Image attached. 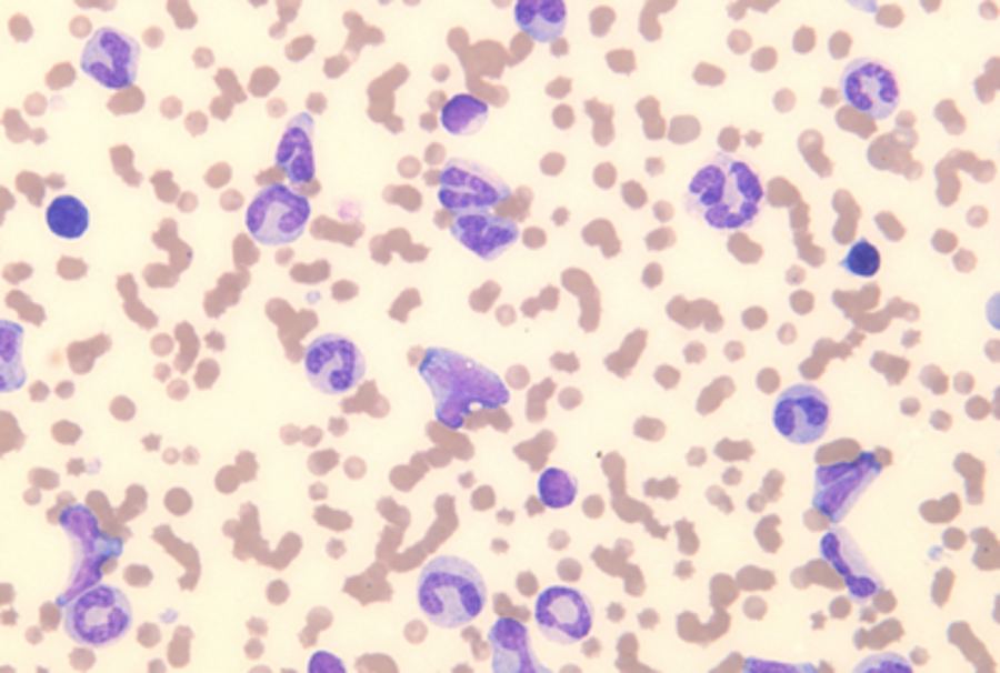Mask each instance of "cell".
<instances>
[{
	"instance_id": "6da1fadb",
	"label": "cell",
	"mask_w": 1000,
	"mask_h": 673,
	"mask_svg": "<svg viewBox=\"0 0 1000 673\" xmlns=\"http://www.w3.org/2000/svg\"><path fill=\"white\" fill-rule=\"evenodd\" d=\"M420 379L433 393L438 421L448 429H460L473 405L496 411L510 401L498 373L450 349H428L420 361Z\"/></svg>"
},
{
	"instance_id": "7a4b0ae2",
	"label": "cell",
	"mask_w": 1000,
	"mask_h": 673,
	"mask_svg": "<svg viewBox=\"0 0 1000 673\" xmlns=\"http://www.w3.org/2000/svg\"><path fill=\"white\" fill-rule=\"evenodd\" d=\"M763 185L753 168L730 155H716L688 185L686 208L710 229L738 231L756 221Z\"/></svg>"
},
{
	"instance_id": "3957f363",
	"label": "cell",
	"mask_w": 1000,
	"mask_h": 673,
	"mask_svg": "<svg viewBox=\"0 0 1000 673\" xmlns=\"http://www.w3.org/2000/svg\"><path fill=\"white\" fill-rule=\"evenodd\" d=\"M480 571L458 556L430 559L418 579V606L440 629H460L486 609Z\"/></svg>"
},
{
	"instance_id": "277c9868",
	"label": "cell",
	"mask_w": 1000,
	"mask_h": 673,
	"mask_svg": "<svg viewBox=\"0 0 1000 673\" xmlns=\"http://www.w3.org/2000/svg\"><path fill=\"white\" fill-rule=\"evenodd\" d=\"M133 623L128 596L116 586L96 583L63 603V629L80 646H108L123 639Z\"/></svg>"
},
{
	"instance_id": "5b68a950",
	"label": "cell",
	"mask_w": 1000,
	"mask_h": 673,
	"mask_svg": "<svg viewBox=\"0 0 1000 673\" xmlns=\"http://www.w3.org/2000/svg\"><path fill=\"white\" fill-rule=\"evenodd\" d=\"M310 201L283 183L260 188L246 211V229L260 245H288L306 233Z\"/></svg>"
},
{
	"instance_id": "8992f818",
	"label": "cell",
	"mask_w": 1000,
	"mask_h": 673,
	"mask_svg": "<svg viewBox=\"0 0 1000 673\" xmlns=\"http://www.w3.org/2000/svg\"><path fill=\"white\" fill-rule=\"evenodd\" d=\"M510 185L490 168L466 158H453L440 171L438 201L450 213H488L506 203Z\"/></svg>"
},
{
	"instance_id": "52a82bcc",
	"label": "cell",
	"mask_w": 1000,
	"mask_h": 673,
	"mask_svg": "<svg viewBox=\"0 0 1000 673\" xmlns=\"http://www.w3.org/2000/svg\"><path fill=\"white\" fill-rule=\"evenodd\" d=\"M303 365L310 385L326 395L350 393L366 375L363 353L353 341L336 333L310 341Z\"/></svg>"
},
{
	"instance_id": "ba28073f",
	"label": "cell",
	"mask_w": 1000,
	"mask_h": 673,
	"mask_svg": "<svg viewBox=\"0 0 1000 673\" xmlns=\"http://www.w3.org/2000/svg\"><path fill=\"white\" fill-rule=\"evenodd\" d=\"M60 526L73 541L76 546V566H73V581L70 589L58 596V606H63L70 599H76L78 593L88 591L98 581L100 561L113 559L118 553H123V543L100 533L98 521L90 509L86 506H70L60 513Z\"/></svg>"
},
{
	"instance_id": "9c48e42d",
	"label": "cell",
	"mask_w": 1000,
	"mask_h": 673,
	"mask_svg": "<svg viewBox=\"0 0 1000 673\" xmlns=\"http://www.w3.org/2000/svg\"><path fill=\"white\" fill-rule=\"evenodd\" d=\"M878 473L880 463L868 451L860 453L853 461L818 466L813 506L830 523H840L848 516L850 509L856 506V501L870 489V483L878 479Z\"/></svg>"
},
{
	"instance_id": "30bf717a",
	"label": "cell",
	"mask_w": 1000,
	"mask_h": 673,
	"mask_svg": "<svg viewBox=\"0 0 1000 673\" xmlns=\"http://www.w3.org/2000/svg\"><path fill=\"white\" fill-rule=\"evenodd\" d=\"M773 425L786 441L808 445L823 439L830 425V403L813 383L790 385L778 395Z\"/></svg>"
},
{
	"instance_id": "8fae6325",
	"label": "cell",
	"mask_w": 1000,
	"mask_h": 673,
	"mask_svg": "<svg viewBox=\"0 0 1000 673\" xmlns=\"http://www.w3.org/2000/svg\"><path fill=\"white\" fill-rule=\"evenodd\" d=\"M138 43L116 28H100L90 38L80 68L110 91H126L138 76Z\"/></svg>"
},
{
	"instance_id": "7c38bea8",
	"label": "cell",
	"mask_w": 1000,
	"mask_h": 673,
	"mask_svg": "<svg viewBox=\"0 0 1000 673\" xmlns=\"http://www.w3.org/2000/svg\"><path fill=\"white\" fill-rule=\"evenodd\" d=\"M536 623L553 643H578L593 629V609L570 586H550L536 599Z\"/></svg>"
},
{
	"instance_id": "4fadbf2b",
	"label": "cell",
	"mask_w": 1000,
	"mask_h": 673,
	"mask_svg": "<svg viewBox=\"0 0 1000 673\" xmlns=\"http://www.w3.org/2000/svg\"><path fill=\"white\" fill-rule=\"evenodd\" d=\"M818 551H820V556H823L830 566L836 569L838 576L843 579L850 599L853 601L868 603L870 599L878 596V593L883 591V581H880L876 569L870 566L868 559L863 556V551L858 549V543L843 526L830 529L826 536L820 539Z\"/></svg>"
},
{
	"instance_id": "5bb4252c",
	"label": "cell",
	"mask_w": 1000,
	"mask_h": 673,
	"mask_svg": "<svg viewBox=\"0 0 1000 673\" xmlns=\"http://www.w3.org/2000/svg\"><path fill=\"white\" fill-rule=\"evenodd\" d=\"M898 81L886 66L876 61H853L843 73V98L870 118H890L898 108Z\"/></svg>"
},
{
	"instance_id": "9a60e30c",
	"label": "cell",
	"mask_w": 1000,
	"mask_h": 673,
	"mask_svg": "<svg viewBox=\"0 0 1000 673\" xmlns=\"http://www.w3.org/2000/svg\"><path fill=\"white\" fill-rule=\"evenodd\" d=\"M450 233L460 245H466L470 253H476L483 261L498 259L520 235L513 218L493 213H460L450 223Z\"/></svg>"
},
{
	"instance_id": "2e32d148",
	"label": "cell",
	"mask_w": 1000,
	"mask_h": 673,
	"mask_svg": "<svg viewBox=\"0 0 1000 673\" xmlns=\"http://www.w3.org/2000/svg\"><path fill=\"white\" fill-rule=\"evenodd\" d=\"M490 649H493V671L496 673H546L543 663L533 659L530 636L526 623L516 619H500L488 633Z\"/></svg>"
},
{
	"instance_id": "e0dca14e",
	"label": "cell",
	"mask_w": 1000,
	"mask_h": 673,
	"mask_svg": "<svg viewBox=\"0 0 1000 673\" xmlns=\"http://www.w3.org/2000/svg\"><path fill=\"white\" fill-rule=\"evenodd\" d=\"M313 118L310 113L296 115L293 121L288 123L283 138H280L278 151H276V163L280 171H283L290 183L303 185V183H313L316 178V155H313Z\"/></svg>"
},
{
	"instance_id": "ac0fdd59",
	"label": "cell",
	"mask_w": 1000,
	"mask_h": 673,
	"mask_svg": "<svg viewBox=\"0 0 1000 673\" xmlns=\"http://www.w3.org/2000/svg\"><path fill=\"white\" fill-rule=\"evenodd\" d=\"M568 11L563 0H520L516 3V23L536 43H556L563 38Z\"/></svg>"
},
{
	"instance_id": "d6986e66",
	"label": "cell",
	"mask_w": 1000,
	"mask_h": 673,
	"mask_svg": "<svg viewBox=\"0 0 1000 673\" xmlns=\"http://www.w3.org/2000/svg\"><path fill=\"white\" fill-rule=\"evenodd\" d=\"M46 221H48L50 233L58 235V239L78 241V239H83L88 231L90 213L80 198L58 195L46 208Z\"/></svg>"
},
{
	"instance_id": "ffe728a7",
	"label": "cell",
	"mask_w": 1000,
	"mask_h": 673,
	"mask_svg": "<svg viewBox=\"0 0 1000 673\" xmlns=\"http://www.w3.org/2000/svg\"><path fill=\"white\" fill-rule=\"evenodd\" d=\"M23 353V329L13 321L0 323V391L10 393L26 383V369L20 361Z\"/></svg>"
},
{
	"instance_id": "44dd1931",
	"label": "cell",
	"mask_w": 1000,
	"mask_h": 673,
	"mask_svg": "<svg viewBox=\"0 0 1000 673\" xmlns=\"http://www.w3.org/2000/svg\"><path fill=\"white\" fill-rule=\"evenodd\" d=\"M488 121V103L480 101L476 96H456L443 106L440 111V125L446 128L450 135H468L476 133L480 125Z\"/></svg>"
},
{
	"instance_id": "7402d4cb",
	"label": "cell",
	"mask_w": 1000,
	"mask_h": 673,
	"mask_svg": "<svg viewBox=\"0 0 1000 673\" xmlns=\"http://www.w3.org/2000/svg\"><path fill=\"white\" fill-rule=\"evenodd\" d=\"M578 496V481L563 469H546L538 479V499L546 509H568Z\"/></svg>"
},
{
	"instance_id": "603a6c76",
	"label": "cell",
	"mask_w": 1000,
	"mask_h": 673,
	"mask_svg": "<svg viewBox=\"0 0 1000 673\" xmlns=\"http://www.w3.org/2000/svg\"><path fill=\"white\" fill-rule=\"evenodd\" d=\"M840 269L850 275H858V279H873L880 271V251L870 241L860 239L850 245L846 259L840 261Z\"/></svg>"
},
{
	"instance_id": "cb8c5ba5",
	"label": "cell",
	"mask_w": 1000,
	"mask_h": 673,
	"mask_svg": "<svg viewBox=\"0 0 1000 673\" xmlns=\"http://www.w3.org/2000/svg\"><path fill=\"white\" fill-rule=\"evenodd\" d=\"M310 671L313 673H318V671H338V673H343L346 671V666L343 663H340L333 653H326V651H320V653H316L313 656V661H310V666H308Z\"/></svg>"
},
{
	"instance_id": "d4e9b609",
	"label": "cell",
	"mask_w": 1000,
	"mask_h": 673,
	"mask_svg": "<svg viewBox=\"0 0 1000 673\" xmlns=\"http://www.w3.org/2000/svg\"><path fill=\"white\" fill-rule=\"evenodd\" d=\"M53 435H56V441H63V443H76V439H78V429H73V425H68V423H58L56 429H53Z\"/></svg>"
},
{
	"instance_id": "484cf974",
	"label": "cell",
	"mask_w": 1000,
	"mask_h": 673,
	"mask_svg": "<svg viewBox=\"0 0 1000 673\" xmlns=\"http://www.w3.org/2000/svg\"><path fill=\"white\" fill-rule=\"evenodd\" d=\"M310 48H313V41H310V38L306 36V43L300 46V43H293L288 48V56H290V61H300V58H303Z\"/></svg>"
},
{
	"instance_id": "4316f807",
	"label": "cell",
	"mask_w": 1000,
	"mask_h": 673,
	"mask_svg": "<svg viewBox=\"0 0 1000 673\" xmlns=\"http://www.w3.org/2000/svg\"><path fill=\"white\" fill-rule=\"evenodd\" d=\"M110 409H113V413L118 415L120 421H128L130 415H133V405H130V403L123 401V399H118L113 405H110Z\"/></svg>"
},
{
	"instance_id": "83f0119b",
	"label": "cell",
	"mask_w": 1000,
	"mask_h": 673,
	"mask_svg": "<svg viewBox=\"0 0 1000 673\" xmlns=\"http://www.w3.org/2000/svg\"><path fill=\"white\" fill-rule=\"evenodd\" d=\"M353 293H356V285H348V283H338L333 289V295L338 301H348Z\"/></svg>"
},
{
	"instance_id": "f1b7e54d",
	"label": "cell",
	"mask_w": 1000,
	"mask_h": 673,
	"mask_svg": "<svg viewBox=\"0 0 1000 673\" xmlns=\"http://www.w3.org/2000/svg\"><path fill=\"white\" fill-rule=\"evenodd\" d=\"M58 271H63L68 279H73L76 273H86V265L83 263H73V265H68V261H63V263H58Z\"/></svg>"
},
{
	"instance_id": "f546056e",
	"label": "cell",
	"mask_w": 1000,
	"mask_h": 673,
	"mask_svg": "<svg viewBox=\"0 0 1000 673\" xmlns=\"http://www.w3.org/2000/svg\"><path fill=\"white\" fill-rule=\"evenodd\" d=\"M160 108H163V113H166L168 118H173V115L180 111V101H176V98H170V101H166Z\"/></svg>"
},
{
	"instance_id": "4dcf8cb0",
	"label": "cell",
	"mask_w": 1000,
	"mask_h": 673,
	"mask_svg": "<svg viewBox=\"0 0 1000 673\" xmlns=\"http://www.w3.org/2000/svg\"><path fill=\"white\" fill-rule=\"evenodd\" d=\"M363 471H366V466H363V461H350L348 463V473L350 476H363Z\"/></svg>"
},
{
	"instance_id": "1f68e13d",
	"label": "cell",
	"mask_w": 1000,
	"mask_h": 673,
	"mask_svg": "<svg viewBox=\"0 0 1000 673\" xmlns=\"http://www.w3.org/2000/svg\"><path fill=\"white\" fill-rule=\"evenodd\" d=\"M196 63L198 66H210V63H213V58H210V51H196Z\"/></svg>"
},
{
	"instance_id": "d6a6232c",
	"label": "cell",
	"mask_w": 1000,
	"mask_h": 673,
	"mask_svg": "<svg viewBox=\"0 0 1000 673\" xmlns=\"http://www.w3.org/2000/svg\"><path fill=\"white\" fill-rule=\"evenodd\" d=\"M48 395V389L43 383H38V385H33V401H43Z\"/></svg>"
},
{
	"instance_id": "836d02e7",
	"label": "cell",
	"mask_w": 1000,
	"mask_h": 673,
	"mask_svg": "<svg viewBox=\"0 0 1000 673\" xmlns=\"http://www.w3.org/2000/svg\"><path fill=\"white\" fill-rule=\"evenodd\" d=\"M70 31H73L76 36H83V33H88V21H76L73 26H70Z\"/></svg>"
},
{
	"instance_id": "e575fe53",
	"label": "cell",
	"mask_w": 1000,
	"mask_h": 673,
	"mask_svg": "<svg viewBox=\"0 0 1000 673\" xmlns=\"http://www.w3.org/2000/svg\"><path fill=\"white\" fill-rule=\"evenodd\" d=\"M728 355H730V361H738L740 355H743V345H736V343H733V345H730V349H728Z\"/></svg>"
},
{
	"instance_id": "d590c367",
	"label": "cell",
	"mask_w": 1000,
	"mask_h": 673,
	"mask_svg": "<svg viewBox=\"0 0 1000 673\" xmlns=\"http://www.w3.org/2000/svg\"><path fill=\"white\" fill-rule=\"evenodd\" d=\"M170 393L176 395V399H180V395H186L188 393V385L186 383H176V385H170Z\"/></svg>"
},
{
	"instance_id": "8d00e7d4",
	"label": "cell",
	"mask_w": 1000,
	"mask_h": 673,
	"mask_svg": "<svg viewBox=\"0 0 1000 673\" xmlns=\"http://www.w3.org/2000/svg\"><path fill=\"white\" fill-rule=\"evenodd\" d=\"M416 168H418V165H416V161H410V158H408V161H406L403 165H400V171H403V173H408V175H413V173H416Z\"/></svg>"
},
{
	"instance_id": "74e56055",
	"label": "cell",
	"mask_w": 1000,
	"mask_h": 673,
	"mask_svg": "<svg viewBox=\"0 0 1000 673\" xmlns=\"http://www.w3.org/2000/svg\"><path fill=\"white\" fill-rule=\"evenodd\" d=\"M166 461H168V463H173V461H178V459H176V451H168V453H166Z\"/></svg>"
},
{
	"instance_id": "f35d334b",
	"label": "cell",
	"mask_w": 1000,
	"mask_h": 673,
	"mask_svg": "<svg viewBox=\"0 0 1000 673\" xmlns=\"http://www.w3.org/2000/svg\"><path fill=\"white\" fill-rule=\"evenodd\" d=\"M330 553H343V546H338V543H333V546H330Z\"/></svg>"
}]
</instances>
